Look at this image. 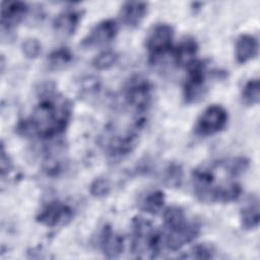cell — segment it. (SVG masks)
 <instances>
[{
  "mask_svg": "<svg viewBox=\"0 0 260 260\" xmlns=\"http://www.w3.org/2000/svg\"><path fill=\"white\" fill-rule=\"evenodd\" d=\"M118 31L117 23L114 19H105L96 23L82 40L81 46L84 48H95L112 42Z\"/></svg>",
  "mask_w": 260,
  "mask_h": 260,
  "instance_id": "cell-11",
  "label": "cell"
},
{
  "mask_svg": "<svg viewBox=\"0 0 260 260\" xmlns=\"http://www.w3.org/2000/svg\"><path fill=\"white\" fill-rule=\"evenodd\" d=\"M165 205V195L160 190L147 192L139 202V208L149 214L159 213Z\"/></svg>",
  "mask_w": 260,
  "mask_h": 260,
  "instance_id": "cell-19",
  "label": "cell"
},
{
  "mask_svg": "<svg viewBox=\"0 0 260 260\" xmlns=\"http://www.w3.org/2000/svg\"><path fill=\"white\" fill-rule=\"evenodd\" d=\"M147 13V3L138 1L125 2L120 10L121 21L128 27L138 26Z\"/></svg>",
  "mask_w": 260,
  "mask_h": 260,
  "instance_id": "cell-14",
  "label": "cell"
},
{
  "mask_svg": "<svg viewBox=\"0 0 260 260\" xmlns=\"http://www.w3.org/2000/svg\"><path fill=\"white\" fill-rule=\"evenodd\" d=\"M80 20V13L74 9H66L59 13L54 21L55 31L62 37H69L74 34Z\"/></svg>",
  "mask_w": 260,
  "mask_h": 260,
  "instance_id": "cell-16",
  "label": "cell"
},
{
  "mask_svg": "<svg viewBox=\"0 0 260 260\" xmlns=\"http://www.w3.org/2000/svg\"><path fill=\"white\" fill-rule=\"evenodd\" d=\"M199 232L200 224L195 220H189L183 226L166 230V232L162 233V244L169 250L177 251L195 240Z\"/></svg>",
  "mask_w": 260,
  "mask_h": 260,
  "instance_id": "cell-9",
  "label": "cell"
},
{
  "mask_svg": "<svg viewBox=\"0 0 260 260\" xmlns=\"http://www.w3.org/2000/svg\"><path fill=\"white\" fill-rule=\"evenodd\" d=\"M28 7L20 1H4L1 4V29L2 35L10 31L26 15Z\"/></svg>",
  "mask_w": 260,
  "mask_h": 260,
  "instance_id": "cell-12",
  "label": "cell"
},
{
  "mask_svg": "<svg viewBox=\"0 0 260 260\" xmlns=\"http://www.w3.org/2000/svg\"><path fill=\"white\" fill-rule=\"evenodd\" d=\"M214 256V249L212 246L207 244H199L193 247L188 254L181 256L182 258H191V259H210Z\"/></svg>",
  "mask_w": 260,
  "mask_h": 260,
  "instance_id": "cell-24",
  "label": "cell"
},
{
  "mask_svg": "<svg viewBox=\"0 0 260 260\" xmlns=\"http://www.w3.org/2000/svg\"><path fill=\"white\" fill-rule=\"evenodd\" d=\"M119 56L112 50H107L100 53L92 60V66L98 70H108L112 68L118 61Z\"/></svg>",
  "mask_w": 260,
  "mask_h": 260,
  "instance_id": "cell-22",
  "label": "cell"
},
{
  "mask_svg": "<svg viewBox=\"0 0 260 260\" xmlns=\"http://www.w3.org/2000/svg\"><path fill=\"white\" fill-rule=\"evenodd\" d=\"M73 60V55L68 48H58L51 52L47 59L50 70H61L68 66Z\"/></svg>",
  "mask_w": 260,
  "mask_h": 260,
  "instance_id": "cell-20",
  "label": "cell"
},
{
  "mask_svg": "<svg viewBox=\"0 0 260 260\" xmlns=\"http://www.w3.org/2000/svg\"><path fill=\"white\" fill-rule=\"evenodd\" d=\"M100 248L102 253L110 259L118 258L124 250V240L110 225H105L100 235Z\"/></svg>",
  "mask_w": 260,
  "mask_h": 260,
  "instance_id": "cell-13",
  "label": "cell"
},
{
  "mask_svg": "<svg viewBox=\"0 0 260 260\" xmlns=\"http://www.w3.org/2000/svg\"><path fill=\"white\" fill-rule=\"evenodd\" d=\"M182 178H183V171L181 166L177 164H171L166 168L164 172L162 180L168 186L177 187V186H180L182 182Z\"/></svg>",
  "mask_w": 260,
  "mask_h": 260,
  "instance_id": "cell-23",
  "label": "cell"
},
{
  "mask_svg": "<svg viewBox=\"0 0 260 260\" xmlns=\"http://www.w3.org/2000/svg\"><path fill=\"white\" fill-rule=\"evenodd\" d=\"M70 117L71 105L69 101L49 88L42 93L31 116L19 122L17 129L23 136L50 139L65 130Z\"/></svg>",
  "mask_w": 260,
  "mask_h": 260,
  "instance_id": "cell-1",
  "label": "cell"
},
{
  "mask_svg": "<svg viewBox=\"0 0 260 260\" xmlns=\"http://www.w3.org/2000/svg\"><path fill=\"white\" fill-rule=\"evenodd\" d=\"M174 38L173 27L168 23H157L146 37V49L151 61H155L172 49Z\"/></svg>",
  "mask_w": 260,
  "mask_h": 260,
  "instance_id": "cell-8",
  "label": "cell"
},
{
  "mask_svg": "<svg viewBox=\"0 0 260 260\" xmlns=\"http://www.w3.org/2000/svg\"><path fill=\"white\" fill-rule=\"evenodd\" d=\"M142 125L143 120L137 119L131 128L121 133L112 130L106 133V136L103 139L104 147L108 155L114 158H120L131 153L138 142L139 129Z\"/></svg>",
  "mask_w": 260,
  "mask_h": 260,
  "instance_id": "cell-5",
  "label": "cell"
},
{
  "mask_svg": "<svg viewBox=\"0 0 260 260\" xmlns=\"http://www.w3.org/2000/svg\"><path fill=\"white\" fill-rule=\"evenodd\" d=\"M21 50H22L23 55L26 58L35 59V58L39 57V55L41 54L42 46H41V43L37 39L28 38L22 42Z\"/></svg>",
  "mask_w": 260,
  "mask_h": 260,
  "instance_id": "cell-25",
  "label": "cell"
},
{
  "mask_svg": "<svg viewBox=\"0 0 260 260\" xmlns=\"http://www.w3.org/2000/svg\"><path fill=\"white\" fill-rule=\"evenodd\" d=\"M0 165H1V176L4 177V175L11 170L12 164L9 159V156L6 155L3 146L1 148V162H0Z\"/></svg>",
  "mask_w": 260,
  "mask_h": 260,
  "instance_id": "cell-27",
  "label": "cell"
},
{
  "mask_svg": "<svg viewBox=\"0 0 260 260\" xmlns=\"http://www.w3.org/2000/svg\"><path fill=\"white\" fill-rule=\"evenodd\" d=\"M125 105L138 118L147 112L153 98V86L151 81L142 74L132 75L123 88Z\"/></svg>",
  "mask_w": 260,
  "mask_h": 260,
  "instance_id": "cell-4",
  "label": "cell"
},
{
  "mask_svg": "<svg viewBox=\"0 0 260 260\" xmlns=\"http://www.w3.org/2000/svg\"><path fill=\"white\" fill-rule=\"evenodd\" d=\"M110 190H111V184L105 178L95 179L89 187L90 194L98 198L107 196L110 193Z\"/></svg>",
  "mask_w": 260,
  "mask_h": 260,
  "instance_id": "cell-26",
  "label": "cell"
},
{
  "mask_svg": "<svg viewBox=\"0 0 260 260\" xmlns=\"http://www.w3.org/2000/svg\"><path fill=\"white\" fill-rule=\"evenodd\" d=\"M258 41L251 35H242L238 38L235 47V56L239 63H246L256 57Z\"/></svg>",
  "mask_w": 260,
  "mask_h": 260,
  "instance_id": "cell-17",
  "label": "cell"
},
{
  "mask_svg": "<svg viewBox=\"0 0 260 260\" xmlns=\"http://www.w3.org/2000/svg\"><path fill=\"white\" fill-rule=\"evenodd\" d=\"M198 46L193 38L186 37L183 39L173 51L174 62L179 67L187 68L196 60Z\"/></svg>",
  "mask_w": 260,
  "mask_h": 260,
  "instance_id": "cell-15",
  "label": "cell"
},
{
  "mask_svg": "<svg viewBox=\"0 0 260 260\" xmlns=\"http://www.w3.org/2000/svg\"><path fill=\"white\" fill-rule=\"evenodd\" d=\"M186 69L188 73L183 95L187 104H194L204 96L206 90V65L203 61L196 59Z\"/></svg>",
  "mask_w": 260,
  "mask_h": 260,
  "instance_id": "cell-6",
  "label": "cell"
},
{
  "mask_svg": "<svg viewBox=\"0 0 260 260\" xmlns=\"http://www.w3.org/2000/svg\"><path fill=\"white\" fill-rule=\"evenodd\" d=\"M241 224L247 231L254 230L259 225V202L254 196H251L242 206L240 211Z\"/></svg>",
  "mask_w": 260,
  "mask_h": 260,
  "instance_id": "cell-18",
  "label": "cell"
},
{
  "mask_svg": "<svg viewBox=\"0 0 260 260\" xmlns=\"http://www.w3.org/2000/svg\"><path fill=\"white\" fill-rule=\"evenodd\" d=\"M228 118V113L223 107L210 105L197 119L194 131L199 136L214 135L225 128Z\"/></svg>",
  "mask_w": 260,
  "mask_h": 260,
  "instance_id": "cell-7",
  "label": "cell"
},
{
  "mask_svg": "<svg viewBox=\"0 0 260 260\" xmlns=\"http://www.w3.org/2000/svg\"><path fill=\"white\" fill-rule=\"evenodd\" d=\"M73 217L71 207L60 201H52L42 208L37 220L48 228H55L67 224Z\"/></svg>",
  "mask_w": 260,
  "mask_h": 260,
  "instance_id": "cell-10",
  "label": "cell"
},
{
  "mask_svg": "<svg viewBox=\"0 0 260 260\" xmlns=\"http://www.w3.org/2000/svg\"><path fill=\"white\" fill-rule=\"evenodd\" d=\"M218 161L199 166L193 171L192 184L195 196L205 203H229L237 200L242 192L237 181L220 183L218 179Z\"/></svg>",
  "mask_w": 260,
  "mask_h": 260,
  "instance_id": "cell-2",
  "label": "cell"
},
{
  "mask_svg": "<svg viewBox=\"0 0 260 260\" xmlns=\"http://www.w3.org/2000/svg\"><path fill=\"white\" fill-rule=\"evenodd\" d=\"M131 251L136 258H156L164 247L162 234L148 219L136 216L132 220Z\"/></svg>",
  "mask_w": 260,
  "mask_h": 260,
  "instance_id": "cell-3",
  "label": "cell"
},
{
  "mask_svg": "<svg viewBox=\"0 0 260 260\" xmlns=\"http://www.w3.org/2000/svg\"><path fill=\"white\" fill-rule=\"evenodd\" d=\"M243 102L248 106L257 105L260 100V84L258 79H250L247 81L242 90Z\"/></svg>",
  "mask_w": 260,
  "mask_h": 260,
  "instance_id": "cell-21",
  "label": "cell"
}]
</instances>
